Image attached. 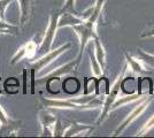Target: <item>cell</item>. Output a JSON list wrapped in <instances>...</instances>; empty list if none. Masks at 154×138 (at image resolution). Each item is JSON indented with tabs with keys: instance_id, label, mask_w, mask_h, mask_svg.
I'll return each instance as SVG.
<instances>
[{
	"instance_id": "6da1fadb",
	"label": "cell",
	"mask_w": 154,
	"mask_h": 138,
	"mask_svg": "<svg viewBox=\"0 0 154 138\" xmlns=\"http://www.w3.org/2000/svg\"><path fill=\"white\" fill-rule=\"evenodd\" d=\"M105 2V0H98L94 8L91 9L90 17L86 21H82L79 24H75L72 26V29H75V31L77 32V35L79 36V39H81V51H79V55H78V59L81 60L82 58V54H83V50L86 43L89 41V39L91 38H96L98 37L96 33V23L98 21V17L101 13V8Z\"/></svg>"
},
{
	"instance_id": "7a4b0ae2",
	"label": "cell",
	"mask_w": 154,
	"mask_h": 138,
	"mask_svg": "<svg viewBox=\"0 0 154 138\" xmlns=\"http://www.w3.org/2000/svg\"><path fill=\"white\" fill-rule=\"evenodd\" d=\"M42 103L46 107H58V108H75V109H89L97 107L101 101L94 96H84L81 98H71L67 100H54V99L42 98Z\"/></svg>"
},
{
	"instance_id": "3957f363",
	"label": "cell",
	"mask_w": 154,
	"mask_h": 138,
	"mask_svg": "<svg viewBox=\"0 0 154 138\" xmlns=\"http://www.w3.org/2000/svg\"><path fill=\"white\" fill-rule=\"evenodd\" d=\"M70 47V44H66V45L60 46L59 48L52 51V52H48L44 54L40 59H38L36 62H33L30 67V72H31V81H32V84H31V92L33 93L35 92V77H36V72H40L42 69H44L47 65H50L53 60H55V58H58L59 55L61 54L62 52H64L66 50H68Z\"/></svg>"
},
{
	"instance_id": "277c9868",
	"label": "cell",
	"mask_w": 154,
	"mask_h": 138,
	"mask_svg": "<svg viewBox=\"0 0 154 138\" xmlns=\"http://www.w3.org/2000/svg\"><path fill=\"white\" fill-rule=\"evenodd\" d=\"M61 12L60 11H57V12H53L51 15V20H50V24H48V28L46 30L45 37L42 41V45L39 47L38 52L40 54H46V53L50 52L52 47V44H53V40H54V37H55V33H57V29H58V23H59V19H60V15H61Z\"/></svg>"
},
{
	"instance_id": "5b68a950",
	"label": "cell",
	"mask_w": 154,
	"mask_h": 138,
	"mask_svg": "<svg viewBox=\"0 0 154 138\" xmlns=\"http://www.w3.org/2000/svg\"><path fill=\"white\" fill-rule=\"evenodd\" d=\"M0 137H8V136H14L19 131L21 127V121L11 118L4 111V108L0 105Z\"/></svg>"
},
{
	"instance_id": "8992f818",
	"label": "cell",
	"mask_w": 154,
	"mask_h": 138,
	"mask_svg": "<svg viewBox=\"0 0 154 138\" xmlns=\"http://www.w3.org/2000/svg\"><path fill=\"white\" fill-rule=\"evenodd\" d=\"M124 72H125V67L123 68L122 72H121V77L117 79L115 82V84L113 85V87L108 91V96L106 97V100L103 103V115L99 118V122H103L105 118H107L108 113L112 111V106L115 103L116 98L119 96V92H120V89H121V83H122V77L124 75Z\"/></svg>"
},
{
	"instance_id": "52a82bcc",
	"label": "cell",
	"mask_w": 154,
	"mask_h": 138,
	"mask_svg": "<svg viewBox=\"0 0 154 138\" xmlns=\"http://www.w3.org/2000/svg\"><path fill=\"white\" fill-rule=\"evenodd\" d=\"M39 121L43 128V136H54V129L57 123L55 116L46 111H42L39 113Z\"/></svg>"
},
{
	"instance_id": "ba28073f",
	"label": "cell",
	"mask_w": 154,
	"mask_h": 138,
	"mask_svg": "<svg viewBox=\"0 0 154 138\" xmlns=\"http://www.w3.org/2000/svg\"><path fill=\"white\" fill-rule=\"evenodd\" d=\"M35 54H37V45L35 44L33 40H30V41L26 43V45H23L20 48L19 52L15 53V55H14L13 58H12V60H11V65L17 63L22 58H28V59H30Z\"/></svg>"
},
{
	"instance_id": "9c48e42d",
	"label": "cell",
	"mask_w": 154,
	"mask_h": 138,
	"mask_svg": "<svg viewBox=\"0 0 154 138\" xmlns=\"http://www.w3.org/2000/svg\"><path fill=\"white\" fill-rule=\"evenodd\" d=\"M151 99H152V98L143 99V101H141L140 104H139V105L136 107V108L134 109V111H132V112L130 113V115H129L128 118H127L125 120H124V121H123L122 124L119 127V129H117V130L115 131V135H120V133H121V132H122L123 130H124V129H125V128H127V127H128V125L130 124V123H131L134 120H135V118H137L138 116H139V115H140L141 113L144 112V109L146 108V106L149 104Z\"/></svg>"
},
{
	"instance_id": "30bf717a",
	"label": "cell",
	"mask_w": 154,
	"mask_h": 138,
	"mask_svg": "<svg viewBox=\"0 0 154 138\" xmlns=\"http://www.w3.org/2000/svg\"><path fill=\"white\" fill-rule=\"evenodd\" d=\"M79 61L81 60L77 58V60L75 61H71L69 63H67V65H64V66L60 67L58 69H55L54 72H52L51 74H48L47 76L45 77V79L47 82H50V81H53V79H58L60 76H63L66 74H68V72H72V70H75L78 66V63H79Z\"/></svg>"
},
{
	"instance_id": "8fae6325",
	"label": "cell",
	"mask_w": 154,
	"mask_h": 138,
	"mask_svg": "<svg viewBox=\"0 0 154 138\" xmlns=\"http://www.w3.org/2000/svg\"><path fill=\"white\" fill-rule=\"evenodd\" d=\"M19 5L21 9V24L24 26L32 15L33 0H19Z\"/></svg>"
},
{
	"instance_id": "7c38bea8",
	"label": "cell",
	"mask_w": 154,
	"mask_h": 138,
	"mask_svg": "<svg viewBox=\"0 0 154 138\" xmlns=\"http://www.w3.org/2000/svg\"><path fill=\"white\" fill-rule=\"evenodd\" d=\"M91 127H88V125L84 124H78V123H71L68 128V130L64 132L63 136H76L77 133H81V132L85 131V130H90Z\"/></svg>"
},
{
	"instance_id": "4fadbf2b",
	"label": "cell",
	"mask_w": 154,
	"mask_h": 138,
	"mask_svg": "<svg viewBox=\"0 0 154 138\" xmlns=\"http://www.w3.org/2000/svg\"><path fill=\"white\" fill-rule=\"evenodd\" d=\"M4 89L6 90L7 93L9 94H15L19 92V81L15 77H11L5 82L4 84Z\"/></svg>"
},
{
	"instance_id": "5bb4252c",
	"label": "cell",
	"mask_w": 154,
	"mask_h": 138,
	"mask_svg": "<svg viewBox=\"0 0 154 138\" xmlns=\"http://www.w3.org/2000/svg\"><path fill=\"white\" fill-rule=\"evenodd\" d=\"M94 46H96L97 61L99 62V65L101 66V68H103L105 67V51H103V47L98 37L94 38Z\"/></svg>"
},
{
	"instance_id": "9a60e30c",
	"label": "cell",
	"mask_w": 154,
	"mask_h": 138,
	"mask_svg": "<svg viewBox=\"0 0 154 138\" xmlns=\"http://www.w3.org/2000/svg\"><path fill=\"white\" fill-rule=\"evenodd\" d=\"M137 51H138V57H139V59H140L145 65H147V66L154 68V55H151V54L145 53L143 50H140V48H138Z\"/></svg>"
},
{
	"instance_id": "2e32d148",
	"label": "cell",
	"mask_w": 154,
	"mask_h": 138,
	"mask_svg": "<svg viewBox=\"0 0 154 138\" xmlns=\"http://www.w3.org/2000/svg\"><path fill=\"white\" fill-rule=\"evenodd\" d=\"M140 97V93H137V94H131V96H128V97H124V98H121L120 100H115V103L112 106V111L115 109L116 107L119 106H122L123 104H127V103H131L134 100H137Z\"/></svg>"
},
{
	"instance_id": "e0dca14e",
	"label": "cell",
	"mask_w": 154,
	"mask_h": 138,
	"mask_svg": "<svg viewBox=\"0 0 154 138\" xmlns=\"http://www.w3.org/2000/svg\"><path fill=\"white\" fill-rule=\"evenodd\" d=\"M127 57V59H128V63L130 65V67H131V69H132V72H143V68H141V66L139 65V62L138 61H136L134 58H131L130 55H125Z\"/></svg>"
},
{
	"instance_id": "ac0fdd59",
	"label": "cell",
	"mask_w": 154,
	"mask_h": 138,
	"mask_svg": "<svg viewBox=\"0 0 154 138\" xmlns=\"http://www.w3.org/2000/svg\"><path fill=\"white\" fill-rule=\"evenodd\" d=\"M90 58H91V63H92V69H93V72L96 74V75H100L101 74V66L99 65V62L97 61V59L94 58V54L93 52H90Z\"/></svg>"
},
{
	"instance_id": "d6986e66",
	"label": "cell",
	"mask_w": 154,
	"mask_h": 138,
	"mask_svg": "<svg viewBox=\"0 0 154 138\" xmlns=\"http://www.w3.org/2000/svg\"><path fill=\"white\" fill-rule=\"evenodd\" d=\"M74 6H75V0H66V4H64L63 8L61 11V13H70L75 14L74 12Z\"/></svg>"
},
{
	"instance_id": "ffe728a7",
	"label": "cell",
	"mask_w": 154,
	"mask_h": 138,
	"mask_svg": "<svg viewBox=\"0 0 154 138\" xmlns=\"http://www.w3.org/2000/svg\"><path fill=\"white\" fill-rule=\"evenodd\" d=\"M13 0H0V19L5 21V11Z\"/></svg>"
},
{
	"instance_id": "44dd1931",
	"label": "cell",
	"mask_w": 154,
	"mask_h": 138,
	"mask_svg": "<svg viewBox=\"0 0 154 138\" xmlns=\"http://www.w3.org/2000/svg\"><path fill=\"white\" fill-rule=\"evenodd\" d=\"M153 127H154V116L151 118L149 121H148L146 124L144 125V128H143L140 131H139V133H138V135H139V136H141V135H145V133H146L148 130H151Z\"/></svg>"
},
{
	"instance_id": "7402d4cb",
	"label": "cell",
	"mask_w": 154,
	"mask_h": 138,
	"mask_svg": "<svg viewBox=\"0 0 154 138\" xmlns=\"http://www.w3.org/2000/svg\"><path fill=\"white\" fill-rule=\"evenodd\" d=\"M140 36L141 37H153L154 36V24L151 26V28H148L147 30H145Z\"/></svg>"
},
{
	"instance_id": "603a6c76",
	"label": "cell",
	"mask_w": 154,
	"mask_h": 138,
	"mask_svg": "<svg viewBox=\"0 0 154 138\" xmlns=\"http://www.w3.org/2000/svg\"><path fill=\"white\" fill-rule=\"evenodd\" d=\"M2 91V84H1V77H0V93Z\"/></svg>"
}]
</instances>
